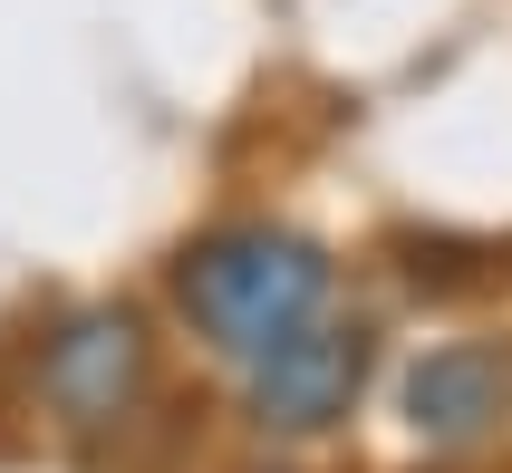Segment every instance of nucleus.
I'll return each instance as SVG.
<instances>
[{
  "mask_svg": "<svg viewBox=\"0 0 512 473\" xmlns=\"http://www.w3.org/2000/svg\"><path fill=\"white\" fill-rule=\"evenodd\" d=\"M329 290H339L329 251L310 232H290V223H223V232H203V242L174 251V309L232 367H252L261 348H281L290 329H310L319 309H329Z\"/></svg>",
  "mask_w": 512,
  "mask_h": 473,
  "instance_id": "obj_1",
  "label": "nucleus"
},
{
  "mask_svg": "<svg viewBox=\"0 0 512 473\" xmlns=\"http://www.w3.org/2000/svg\"><path fill=\"white\" fill-rule=\"evenodd\" d=\"M155 387V338H145V309L126 300H97V309H68L39 348V406H49L58 435H107L126 425Z\"/></svg>",
  "mask_w": 512,
  "mask_h": 473,
  "instance_id": "obj_2",
  "label": "nucleus"
},
{
  "mask_svg": "<svg viewBox=\"0 0 512 473\" xmlns=\"http://www.w3.org/2000/svg\"><path fill=\"white\" fill-rule=\"evenodd\" d=\"M368 367H377V329L319 309L310 329H290L281 348H261V358L242 367V416H252L261 435H329V425L358 416Z\"/></svg>",
  "mask_w": 512,
  "mask_h": 473,
  "instance_id": "obj_3",
  "label": "nucleus"
},
{
  "mask_svg": "<svg viewBox=\"0 0 512 473\" xmlns=\"http://www.w3.org/2000/svg\"><path fill=\"white\" fill-rule=\"evenodd\" d=\"M397 416L416 445L435 454H474L512 425V348L503 338H445L397 377Z\"/></svg>",
  "mask_w": 512,
  "mask_h": 473,
  "instance_id": "obj_4",
  "label": "nucleus"
},
{
  "mask_svg": "<svg viewBox=\"0 0 512 473\" xmlns=\"http://www.w3.org/2000/svg\"><path fill=\"white\" fill-rule=\"evenodd\" d=\"M242 473H290V464H242Z\"/></svg>",
  "mask_w": 512,
  "mask_h": 473,
  "instance_id": "obj_5",
  "label": "nucleus"
}]
</instances>
